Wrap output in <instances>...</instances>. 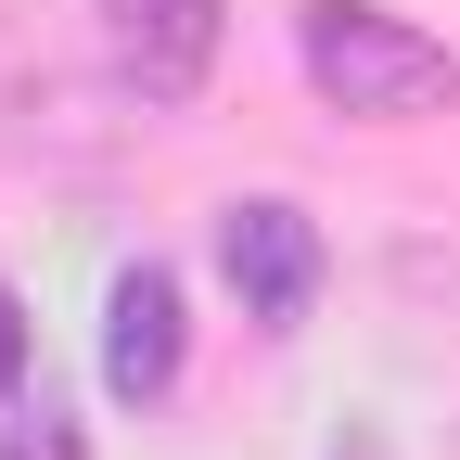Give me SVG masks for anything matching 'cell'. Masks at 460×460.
Returning a JSON list of instances; mask_svg holds the SVG:
<instances>
[{"mask_svg":"<svg viewBox=\"0 0 460 460\" xmlns=\"http://www.w3.org/2000/svg\"><path fill=\"white\" fill-rule=\"evenodd\" d=\"M295 51H307V90L332 115H435V102H460V51L396 26V13H358V0H320L295 26Z\"/></svg>","mask_w":460,"mask_h":460,"instance_id":"6da1fadb","label":"cell"},{"mask_svg":"<svg viewBox=\"0 0 460 460\" xmlns=\"http://www.w3.org/2000/svg\"><path fill=\"white\" fill-rule=\"evenodd\" d=\"M217 269H230V295H243V320L295 332L307 295H320V230H307V205H281V192L230 205V217H217Z\"/></svg>","mask_w":460,"mask_h":460,"instance_id":"7a4b0ae2","label":"cell"},{"mask_svg":"<svg viewBox=\"0 0 460 460\" xmlns=\"http://www.w3.org/2000/svg\"><path fill=\"white\" fill-rule=\"evenodd\" d=\"M217 26H230V0H102V39L141 102H192L217 65Z\"/></svg>","mask_w":460,"mask_h":460,"instance_id":"3957f363","label":"cell"},{"mask_svg":"<svg viewBox=\"0 0 460 460\" xmlns=\"http://www.w3.org/2000/svg\"><path fill=\"white\" fill-rule=\"evenodd\" d=\"M102 384L128 396V410H154V396L180 384V269L166 256L115 269V295H102Z\"/></svg>","mask_w":460,"mask_h":460,"instance_id":"277c9868","label":"cell"},{"mask_svg":"<svg viewBox=\"0 0 460 460\" xmlns=\"http://www.w3.org/2000/svg\"><path fill=\"white\" fill-rule=\"evenodd\" d=\"M0 460H90V447H77V422L51 410V396H26V410H13V435H0Z\"/></svg>","mask_w":460,"mask_h":460,"instance_id":"5b68a950","label":"cell"},{"mask_svg":"<svg viewBox=\"0 0 460 460\" xmlns=\"http://www.w3.org/2000/svg\"><path fill=\"white\" fill-rule=\"evenodd\" d=\"M26 384V307H13V281H0V396Z\"/></svg>","mask_w":460,"mask_h":460,"instance_id":"8992f818","label":"cell"},{"mask_svg":"<svg viewBox=\"0 0 460 460\" xmlns=\"http://www.w3.org/2000/svg\"><path fill=\"white\" fill-rule=\"evenodd\" d=\"M345 460H384V447H371V435H358V447H345Z\"/></svg>","mask_w":460,"mask_h":460,"instance_id":"52a82bcc","label":"cell"}]
</instances>
